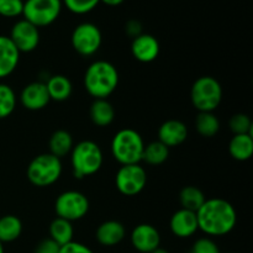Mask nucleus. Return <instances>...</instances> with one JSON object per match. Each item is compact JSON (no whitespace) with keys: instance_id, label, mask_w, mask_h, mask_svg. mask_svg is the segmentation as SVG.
<instances>
[{"instance_id":"obj_1","label":"nucleus","mask_w":253,"mask_h":253,"mask_svg":"<svg viewBox=\"0 0 253 253\" xmlns=\"http://www.w3.org/2000/svg\"><path fill=\"white\" fill-rule=\"evenodd\" d=\"M199 230L209 236H224L236 226L237 214L227 200L207 199L197 211Z\"/></svg>"},{"instance_id":"obj_2","label":"nucleus","mask_w":253,"mask_h":253,"mask_svg":"<svg viewBox=\"0 0 253 253\" xmlns=\"http://www.w3.org/2000/svg\"><path fill=\"white\" fill-rule=\"evenodd\" d=\"M119 73L113 63L95 61L86 68L84 74L85 90L94 99H106L116 90Z\"/></svg>"},{"instance_id":"obj_3","label":"nucleus","mask_w":253,"mask_h":253,"mask_svg":"<svg viewBox=\"0 0 253 253\" xmlns=\"http://www.w3.org/2000/svg\"><path fill=\"white\" fill-rule=\"evenodd\" d=\"M104 162L103 152L94 141H81L71 151V163L74 177L78 179L90 177L99 172Z\"/></svg>"},{"instance_id":"obj_4","label":"nucleus","mask_w":253,"mask_h":253,"mask_svg":"<svg viewBox=\"0 0 253 253\" xmlns=\"http://www.w3.org/2000/svg\"><path fill=\"white\" fill-rule=\"evenodd\" d=\"M145 142L137 131L123 128L111 141V153L121 166L138 165L142 161Z\"/></svg>"},{"instance_id":"obj_5","label":"nucleus","mask_w":253,"mask_h":253,"mask_svg":"<svg viewBox=\"0 0 253 253\" xmlns=\"http://www.w3.org/2000/svg\"><path fill=\"white\" fill-rule=\"evenodd\" d=\"M62 174L61 158L42 153L36 156L27 167L26 175L32 185L39 188H46L54 184Z\"/></svg>"},{"instance_id":"obj_6","label":"nucleus","mask_w":253,"mask_h":253,"mask_svg":"<svg viewBox=\"0 0 253 253\" xmlns=\"http://www.w3.org/2000/svg\"><path fill=\"white\" fill-rule=\"evenodd\" d=\"M190 99L199 113H212L222 100L221 84L214 77H200L193 84Z\"/></svg>"},{"instance_id":"obj_7","label":"nucleus","mask_w":253,"mask_h":253,"mask_svg":"<svg viewBox=\"0 0 253 253\" xmlns=\"http://www.w3.org/2000/svg\"><path fill=\"white\" fill-rule=\"evenodd\" d=\"M62 0H26L22 16L36 27H46L58 19Z\"/></svg>"},{"instance_id":"obj_8","label":"nucleus","mask_w":253,"mask_h":253,"mask_svg":"<svg viewBox=\"0 0 253 253\" xmlns=\"http://www.w3.org/2000/svg\"><path fill=\"white\" fill-rule=\"evenodd\" d=\"M57 217L68 220V221H77L81 220L88 214L89 200L83 193L77 190H67L58 195L54 203Z\"/></svg>"},{"instance_id":"obj_9","label":"nucleus","mask_w":253,"mask_h":253,"mask_svg":"<svg viewBox=\"0 0 253 253\" xmlns=\"http://www.w3.org/2000/svg\"><path fill=\"white\" fill-rule=\"evenodd\" d=\"M71 42L76 52L89 57L99 51L103 42V35L99 27L91 22H82L72 32Z\"/></svg>"},{"instance_id":"obj_10","label":"nucleus","mask_w":253,"mask_h":253,"mask_svg":"<svg viewBox=\"0 0 253 253\" xmlns=\"http://www.w3.org/2000/svg\"><path fill=\"white\" fill-rule=\"evenodd\" d=\"M147 174L145 168L140 165L121 166L115 175V185L119 192L126 197L140 194L146 187Z\"/></svg>"},{"instance_id":"obj_11","label":"nucleus","mask_w":253,"mask_h":253,"mask_svg":"<svg viewBox=\"0 0 253 253\" xmlns=\"http://www.w3.org/2000/svg\"><path fill=\"white\" fill-rule=\"evenodd\" d=\"M9 37L20 53L35 51L40 43L39 27L25 19L19 20L16 24H14Z\"/></svg>"},{"instance_id":"obj_12","label":"nucleus","mask_w":253,"mask_h":253,"mask_svg":"<svg viewBox=\"0 0 253 253\" xmlns=\"http://www.w3.org/2000/svg\"><path fill=\"white\" fill-rule=\"evenodd\" d=\"M131 244L138 252L151 253L160 247V232L150 224L137 225L131 232Z\"/></svg>"},{"instance_id":"obj_13","label":"nucleus","mask_w":253,"mask_h":253,"mask_svg":"<svg viewBox=\"0 0 253 253\" xmlns=\"http://www.w3.org/2000/svg\"><path fill=\"white\" fill-rule=\"evenodd\" d=\"M20 101L27 110L37 111L46 108L51 101L46 84L42 82H34V83L27 84L20 94Z\"/></svg>"},{"instance_id":"obj_14","label":"nucleus","mask_w":253,"mask_h":253,"mask_svg":"<svg viewBox=\"0 0 253 253\" xmlns=\"http://www.w3.org/2000/svg\"><path fill=\"white\" fill-rule=\"evenodd\" d=\"M169 229L172 234L179 239L193 236L199 230L197 212L187 209L178 210L170 217Z\"/></svg>"},{"instance_id":"obj_15","label":"nucleus","mask_w":253,"mask_h":253,"mask_svg":"<svg viewBox=\"0 0 253 253\" xmlns=\"http://www.w3.org/2000/svg\"><path fill=\"white\" fill-rule=\"evenodd\" d=\"M131 52L138 62L150 63L155 61L160 54V43L152 35L141 34L140 36L132 40Z\"/></svg>"},{"instance_id":"obj_16","label":"nucleus","mask_w":253,"mask_h":253,"mask_svg":"<svg viewBox=\"0 0 253 253\" xmlns=\"http://www.w3.org/2000/svg\"><path fill=\"white\" fill-rule=\"evenodd\" d=\"M188 137V127L183 121L167 120L158 128V141L169 147H177L182 145Z\"/></svg>"},{"instance_id":"obj_17","label":"nucleus","mask_w":253,"mask_h":253,"mask_svg":"<svg viewBox=\"0 0 253 253\" xmlns=\"http://www.w3.org/2000/svg\"><path fill=\"white\" fill-rule=\"evenodd\" d=\"M20 52L9 36L0 35V79L10 76L16 69Z\"/></svg>"},{"instance_id":"obj_18","label":"nucleus","mask_w":253,"mask_h":253,"mask_svg":"<svg viewBox=\"0 0 253 253\" xmlns=\"http://www.w3.org/2000/svg\"><path fill=\"white\" fill-rule=\"evenodd\" d=\"M126 235L125 226L120 221L109 220L99 225L96 230V240L100 245L106 247L116 246L124 240Z\"/></svg>"},{"instance_id":"obj_19","label":"nucleus","mask_w":253,"mask_h":253,"mask_svg":"<svg viewBox=\"0 0 253 253\" xmlns=\"http://www.w3.org/2000/svg\"><path fill=\"white\" fill-rule=\"evenodd\" d=\"M229 152L234 160L240 162L249 161L253 155V137L251 133L234 135L229 143Z\"/></svg>"},{"instance_id":"obj_20","label":"nucleus","mask_w":253,"mask_h":253,"mask_svg":"<svg viewBox=\"0 0 253 253\" xmlns=\"http://www.w3.org/2000/svg\"><path fill=\"white\" fill-rule=\"evenodd\" d=\"M89 114L91 121L100 127L109 126L115 119V109L106 99H94Z\"/></svg>"},{"instance_id":"obj_21","label":"nucleus","mask_w":253,"mask_h":253,"mask_svg":"<svg viewBox=\"0 0 253 253\" xmlns=\"http://www.w3.org/2000/svg\"><path fill=\"white\" fill-rule=\"evenodd\" d=\"M44 84H46L49 99L54 101L67 100L71 96L72 90H73L71 81L66 76H62V74L49 77L48 81Z\"/></svg>"},{"instance_id":"obj_22","label":"nucleus","mask_w":253,"mask_h":253,"mask_svg":"<svg viewBox=\"0 0 253 253\" xmlns=\"http://www.w3.org/2000/svg\"><path fill=\"white\" fill-rule=\"evenodd\" d=\"M74 229L68 220L56 217L49 225V239L56 242L58 246H64L73 241Z\"/></svg>"},{"instance_id":"obj_23","label":"nucleus","mask_w":253,"mask_h":253,"mask_svg":"<svg viewBox=\"0 0 253 253\" xmlns=\"http://www.w3.org/2000/svg\"><path fill=\"white\" fill-rule=\"evenodd\" d=\"M49 153L56 157L62 158L71 153L73 148V137L66 130H57L49 138Z\"/></svg>"},{"instance_id":"obj_24","label":"nucleus","mask_w":253,"mask_h":253,"mask_svg":"<svg viewBox=\"0 0 253 253\" xmlns=\"http://www.w3.org/2000/svg\"><path fill=\"white\" fill-rule=\"evenodd\" d=\"M22 232V222L15 215H5L0 219V242L7 244L20 237Z\"/></svg>"},{"instance_id":"obj_25","label":"nucleus","mask_w":253,"mask_h":253,"mask_svg":"<svg viewBox=\"0 0 253 253\" xmlns=\"http://www.w3.org/2000/svg\"><path fill=\"white\" fill-rule=\"evenodd\" d=\"M207 200L205 194L202 189L193 185L183 188L179 194V202L182 205V209L190 210V211L197 212L200 209L204 202Z\"/></svg>"},{"instance_id":"obj_26","label":"nucleus","mask_w":253,"mask_h":253,"mask_svg":"<svg viewBox=\"0 0 253 253\" xmlns=\"http://www.w3.org/2000/svg\"><path fill=\"white\" fill-rule=\"evenodd\" d=\"M168 156H169V148L160 141H155L145 145L142 161H145L147 165L160 166L168 160Z\"/></svg>"},{"instance_id":"obj_27","label":"nucleus","mask_w":253,"mask_h":253,"mask_svg":"<svg viewBox=\"0 0 253 253\" xmlns=\"http://www.w3.org/2000/svg\"><path fill=\"white\" fill-rule=\"evenodd\" d=\"M195 127L203 137H214L220 130V121L214 113H199L195 120Z\"/></svg>"},{"instance_id":"obj_28","label":"nucleus","mask_w":253,"mask_h":253,"mask_svg":"<svg viewBox=\"0 0 253 253\" xmlns=\"http://www.w3.org/2000/svg\"><path fill=\"white\" fill-rule=\"evenodd\" d=\"M16 108V95L7 84L0 83V120L7 118Z\"/></svg>"},{"instance_id":"obj_29","label":"nucleus","mask_w":253,"mask_h":253,"mask_svg":"<svg viewBox=\"0 0 253 253\" xmlns=\"http://www.w3.org/2000/svg\"><path fill=\"white\" fill-rule=\"evenodd\" d=\"M229 127L235 135H244V133L252 135L253 124L251 118L246 114H236L230 119Z\"/></svg>"},{"instance_id":"obj_30","label":"nucleus","mask_w":253,"mask_h":253,"mask_svg":"<svg viewBox=\"0 0 253 253\" xmlns=\"http://www.w3.org/2000/svg\"><path fill=\"white\" fill-rule=\"evenodd\" d=\"M99 2L100 0H63L62 4L66 5L67 9L73 14L83 15L95 9Z\"/></svg>"},{"instance_id":"obj_31","label":"nucleus","mask_w":253,"mask_h":253,"mask_svg":"<svg viewBox=\"0 0 253 253\" xmlns=\"http://www.w3.org/2000/svg\"><path fill=\"white\" fill-rule=\"evenodd\" d=\"M22 0H0V15L4 17H17L22 15Z\"/></svg>"},{"instance_id":"obj_32","label":"nucleus","mask_w":253,"mask_h":253,"mask_svg":"<svg viewBox=\"0 0 253 253\" xmlns=\"http://www.w3.org/2000/svg\"><path fill=\"white\" fill-rule=\"evenodd\" d=\"M189 253H220V250L211 239L202 237L194 242Z\"/></svg>"},{"instance_id":"obj_33","label":"nucleus","mask_w":253,"mask_h":253,"mask_svg":"<svg viewBox=\"0 0 253 253\" xmlns=\"http://www.w3.org/2000/svg\"><path fill=\"white\" fill-rule=\"evenodd\" d=\"M61 246L56 244L54 241H52L51 239H44L40 242L39 245L35 249L34 253H59Z\"/></svg>"},{"instance_id":"obj_34","label":"nucleus","mask_w":253,"mask_h":253,"mask_svg":"<svg viewBox=\"0 0 253 253\" xmlns=\"http://www.w3.org/2000/svg\"><path fill=\"white\" fill-rule=\"evenodd\" d=\"M59 253H94L89 249L88 246L83 244H79V242H69V244L61 246Z\"/></svg>"},{"instance_id":"obj_35","label":"nucleus","mask_w":253,"mask_h":253,"mask_svg":"<svg viewBox=\"0 0 253 253\" xmlns=\"http://www.w3.org/2000/svg\"><path fill=\"white\" fill-rule=\"evenodd\" d=\"M125 30L126 34H127L128 36L135 39V37L140 36V35L142 34V25H141V22L137 21V20H130V21L126 24Z\"/></svg>"},{"instance_id":"obj_36","label":"nucleus","mask_w":253,"mask_h":253,"mask_svg":"<svg viewBox=\"0 0 253 253\" xmlns=\"http://www.w3.org/2000/svg\"><path fill=\"white\" fill-rule=\"evenodd\" d=\"M125 0H100V2H104L108 6H119L121 5Z\"/></svg>"},{"instance_id":"obj_37","label":"nucleus","mask_w":253,"mask_h":253,"mask_svg":"<svg viewBox=\"0 0 253 253\" xmlns=\"http://www.w3.org/2000/svg\"><path fill=\"white\" fill-rule=\"evenodd\" d=\"M151 253H169L167 251V250H165V249H161V247H158V249H156L155 251H152Z\"/></svg>"},{"instance_id":"obj_38","label":"nucleus","mask_w":253,"mask_h":253,"mask_svg":"<svg viewBox=\"0 0 253 253\" xmlns=\"http://www.w3.org/2000/svg\"><path fill=\"white\" fill-rule=\"evenodd\" d=\"M0 253H4V246H2L1 242H0Z\"/></svg>"},{"instance_id":"obj_39","label":"nucleus","mask_w":253,"mask_h":253,"mask_svg":"<svg viewBox=\"0 0 253 253\" xmlns=\"http://www.w3.org/2000/svg\"><path fill=\"white\" fill-rule=\"evenodd\" d=\"M227 253H234V252H227Z\"/></svg>"}]
</instances>
